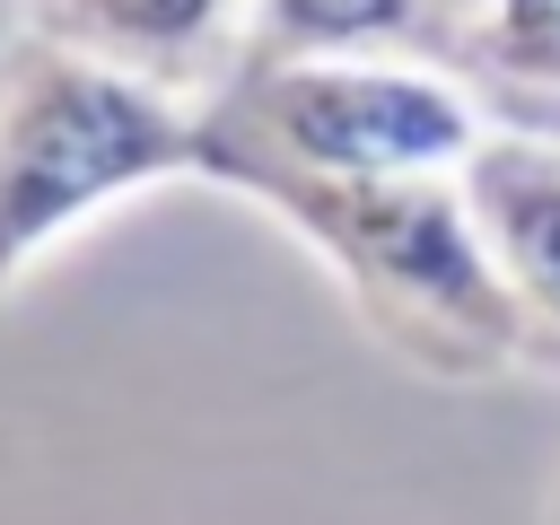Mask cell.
Instances as JSON below:
<instances>
[{
  "label": "cell",
  "instance_id": "1",
  "mask_svg": "<svg viewBox=\"0 0 560 525\" xmlns=\"http://www.w3.org/2000/svg\"><path fill=\"white\" fill-rule=\"evenodd\" d=\"M201 175L262 201L298 245H315L385 350L438 376H499L542 350L455 175H324L254 149H210Z\"/></svg>",
  "mask_w": 560,
  "mask_h": 525
},
{
  "label": "cell",
  "instance_id": "2",
  "mask_svg": "<svg viewBox=\"0 0 560 525\" xmlns=\"http://www.w3.org/2000/svg\"><path fill=\"white\" fill-rule=\"evenodd\" d=\"M166 175H201V105L166 79L61 26L0 52V289Z\"/></svg>",
  "mask_w": 560,
  "mask_h": 525
},
{
  "label": "cell",
  "instance_id": "3",
  "mask_svg": "<svg viewBox=\"0 0 560 525\" xmlns=\"http://www.w3.org/2000/svg\"><path fill=\"white\" fill-rule=\"evenodd\" d=\"M438 52H236L201 96V158L254 149L324 175H455L490 131Z\"/></svg>",
  "mask_w": 560,
  "mask_h": 525
},
{
  "label": "cell",
  "instance_id": "4",
  "mask_svg": "<svg viewBox=\"0 0 560 525\" xmlns=\"http://www.w3.org/2000/svg\"><path fill=\"white\" fill-rule=\"evenodd\" d=\"M464 210L516 289L534 341H560V140L551 131H481L455 166Z\"/></svg>",
  "mask_w": 560,
  "mask_h": 525
},
{
  "label": "cell",
  "instance_id": "5",
  "mask_svg": "<svg viewBox=\"0 0 560 525\" xmlns=\"http://www.w3.org/2000/svg\"><path fill=\"white\" fill-rule=\"evenodd\" d=\"M52 9H61V35H79V44L175 88V79H201L228 52V35L254 0H52Z\"/></svg>",
  "mask_w": 560,
  "mask_h": 525
},
{
  "label": "cell",
  "instance_id": "6",
  "mask_svg": "<svg viewBox=\"0 0 560 525\" xmlns=\"http://www.w3.org/2000/svg\"><path fill=\"white\" fill-rule=\"evenodd\" d=\"M245 52H446L429 0H254Z\"/></svg>",
  "mask_w": 560,
  "mask_h": 525
},
{
  "label": "cell",
  "instance_id": "7",
  "mask_svg": "<svg viewBox=\"0 0 560 525\" xmlns=\"http://www.w3.org/2000/svg\"><path fill=\"white\" fill-rule=\"evenodd\" d=\"M446 61L508 105H560V0H481L446 35Z\"/></svg>",
  "mask_w": 560,
  "mask_h": 525
},
{
  "label": "cell",
  "instance_id": "8",
  "mask_svg": "<svg viewBox=\"0 0 560 525\" xmlns=\"http://www.w3.org/2000/svg\"><path fill=\"white\" fill-rule=\"evenodd\" d=\"M472 9H481V0H429V18H438V44H446V35H455Z\"/></svg>",
  "mask_w": 560,
  "mask_h": 525
},
{
  "label": "cell",
  "instance_id": "9",
  "mask_svg": "<svg viewBox=\"0 0 560 525\" xmlns=\"http://www.w3.org/2000/svg\"><path fill=\"white\" fill-rule=\"evenodd\" d=\"M551 525H560V508H551Z\"/></svg>",
  "mask_w": 560,
  "mask_h": 525
}]
</instances>
